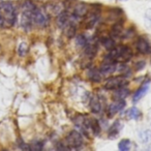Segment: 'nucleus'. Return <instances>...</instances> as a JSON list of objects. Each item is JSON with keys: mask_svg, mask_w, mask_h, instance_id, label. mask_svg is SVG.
Segmentation results:
<instances>
[{"mask_svg": "<svg viewBox=\"0 0 151 151\" xmlns=\"http://www.w3.org/2000/svg\"><path fill=\"white\" fill-rule=\"evenodd\" d=\"M144 66H145V62H143V61L137 64V68H138V70H141V69H142Z\"/></svg>", "mask_w": 151, "mask_h": 151, "instance_id": "cd10ccee", "label": "nucleus"}, {"mask_svg": "<svg viewBox=\"0 0 151 151\" xmlns=\"http://www.w3.org/2000/svg\"><path fill=\"white\" fill-rule=\"evenodd\" d=\"M101 44L103 46L107 49L108 51H111L113 50L114 48L116 47V44H115V40L111 37H104L101 38Z\"/></svg>", "mask_w": 151, "mask_h": 151, "instance_id": "a211bd4d", "label": "nucleus"}, {"mask_svg": "<svg viewBox=\"0 0 151 151\" xmlns=\"http://www.w3.org/2000/svg\"><path fill=\"white\" fill-rule=\"evenodd\" d=\"M35 4L30 0H26L24 1L23 5H22V15H21V27L26 31H29L32 27V14H33L34 9H35Z\"/></svg>", "mask_w": 151, "mask_h": 151, "instance_id": "f03ea898", "label": "nucleus"}, {"mask_svg": "<svg viewBox=\"0 0 151 151\" xmlns=\"http://www.w3.org/2000/svg\"><path fill=\"white\" fill-rule=\"evenodd\" d=\"M88 44V40H87V37L84 35V34H78L77 37H76V45L78 48H84L86 47V45Z\"/></svg>", "mask_w": 151, "mask_h": 151, "instance_id": "aec40b11", "label": "nucleus"}, {"mask_svg": "<svg viewBox=\"0 0 151 151\" xmlns=\"http://www.w3.org/2000/svg\"><path fill=\"white\" fill-rule=\"evenodd\" d=\"M90 109L94 114H99L103 110V105H101V99L99 95H95L90 99Z\"/></svg>", "mask_w": 151, "mask_h": 151, "instance_id": "f8f14e48", "label": "nucleus"}, {"mask_svg": "<svg viewBox=\"0 0 151 151\" xmlns=\"http://www.w3.org/2000/svg\"><path fill=\"white\" fill-rule=\"evenodd\" d=\"M101 73H103V76H109L111 73H113L114 71L117 70V66H116V62L109 59H105V62L103 63V65L99 68Z\"/></svg>", "mask_w": 151, "mask_h": 151, "instance_id": "9d476101", "label": "nucleus"}, {"mask_svg": "<svg viewBox=\"0 0 151 151\" xmlns=\"http://www.w3.org/2000/svg\"><path fill=\"white\" fill-rule=\"evenodd\" d=\"M86 19H85V27L86 28H92L99 21L101 17V12L99 9H91V12L86 14Z\"/></svg>", "mask_w": 151, "mask_h": 151, "instance_id": "0eeeda50", "label": "nucleus"}, {"mask_svg": "<svg viewBox=\"0 0 151 151\" xmlns=\"http://www.w3.org/2000/svg\"><path fill=\"white\" fill-rule=\"evenodd\" d=\"M145 18H146V23L148 26H151V9H148L145 14Z\"/></svg>", "mask_w": 151, "mask_h": 151, "instance_id": "a878e982", "label": "nucleus"}, {"mask_svg": "<svg viewBox=\"0 0 151 151\" xmlns=\"http://www.w3.org/2000/svg\"><path fill=\"white\" fill-rule=\"evenodd\" d=\"M88 78L90 81L94 83L101 82V79H103V73H101L99 68H95V67H91L88 70Z\"/></svg>", "mask_w": 151, "mask_h": 151, "instance_id": "4468645a", "label": "nucleus"}, {"mask_svg": "<svg viewBox=\"0 0 151 151\" xmlns=\"http://www.w3.org/2000/svg\"><path fill=\"white\" fill-rule=\"evenodd\" d=\"M128 84V81L126 80L123 76H118V77H112L107 81L105 84V88L107 90H115V89L125 87Z\"/></svg>", "mask_w": 151, "mask_h": 151, "instance_id": "423d86ee", "label": "nucleus"}, {"mask_svg": "<svg viewBox=\"0 0 151 151\" xmlns=\"http://www.w3.org/2000/svg\"><path fill=\"white\" fill-rule=\"evenodd\" d=\"M126 106L124 99H115L111 105L108 107V116L111 117V116H114L115 114H117L118 112L122 111L124 109V107Z\"/></svg>", "mask_w": 151, "mask_h": 151, "instance_id": "1a4fd4ad", "label": "nucleus"}, {"mask_svg": "<svg viewBox=\"0 0 151 151\" xmlns=\"http://www.w3.org/2000/svg\"><path fill=\"white\" fill-rule=\"evenodd\" d=\"M1 27H4V20H3L1 11H0V28H1Z\"/></svg>", "mask_w": 151, "mask_h": 151, "instance_id": "bb28decb", "label": "nucleus"}, {"mask_svg": "<svg viewBox=\"0 0 151 151\" xmlns=\"http://www.w3.org/2000/svg\"><path fill=\"white\" fill-rule=\"evenodd\" d=\"M122 31H123V28H122L121 24H119V23L115 24V25L112 27V34H113L114 36H120Z\"/></svg>", "mask_w": 151, "mask_h": 151, "instance_id": "5701e85b", "label": "nucleus"}, {"mask_svg": "<svg viewBox=\"0 0 151 151\" xmlns=\"http://www.w3.org/2000/svg\"><path fill=\"white\" fill-rule=\"evenodd\" d=\"M87 13H88L87 5L83 2H77L73 6V9H71V16H73L75 19L85 17Z\"/></svg>", "mask_w": 151, "mask_h": 151, "instance_id": "6e6552de", "label": "nucleus"}, {"mask_svg": "<svg viewBox=\"0 0 151 151\" xmlns=\"http://www.w3.org/2000/svg\"><path fill=\"white\" fill-rule=\"evenodd\" d=\"M28 52V46L26 42H21L19 45V48H18V54L20 56H25L26 53Z\"/></svg>", "mask_w": 151, "mask_h": 151, "instance_id": "b1692460", "label": "nucleus"}, {"mask_svg": "<svg viewBox=\"0 0 151 151\" xmlns=\"http://www.w3.org/2000/svg\"><path fill=\"white\" fill-rule=\"evenodd\" d=\"M113 99H124L125 97H127L129 95V90L125 87H121V88H118L113 90Z\"/></svg>", "mask_w": 151, "mask_h": 151, "instance_id": "f3484780", "label": "nucleus"}, {"mask_svg": "<svg viewBox=\"0 0 151 151\" xmlns=\"http://www.w3.org/2000/svg\"><path fill=\"white\" fill-rule=\"evenodd\" d=\"M29 147L32 150H42V147H44V144H42V142H40V141H37V142L32 143L31 146H29Z\"/></svg>", "mask_w": 151, "mask_h": 151, "instance_id": "393cba45", "label": "nucleus"}, {"mask_svg": "<svg viewBox=\"0 0 151 151\" xmlns=\"http://www.w3.org/2000/svg\"><path fill=\"white\" fill-rule=\"evenodd\" d=\"M132 51L126 46H120L118 48H114L109 52L105 59H109L114 62H127L132 58Z\"/></svg>", "mask_w": 151, "mask_h": 151, "instance_id": "f257e3e1", "label": "nucleus"}, {"mask_svg": "<svg viewBox=\"0 0 151 151\" xmlns=\"http://www.w3.org/2000/svg\"><path fill=\"white\" fill-rule=\"evenodd\" d=\"M120 130H121V122L119 120H116L113 122L109 129V138L110 139H116L119 134Z\"/></svg>", "mask_w": 151, "mask_h": 151, "instance_id": "2eb2a0df", "label": "nucleus"}, {"mask_svg": "<svg viewBox=\"0 0 151 151\" xmlns=\"http://www.w3.org/2000/svg\"><path fill=\"white\" fill-rule=\"evenodd\" d=\"M63 144L68 149H78L83 145V137L79 130H71L65 137Z\"/></svg>", "mask_w": 151, "mask_h": 151, "instance_id": "20e7f679", "label": "nucleus"}, {"mask_svg": "<svg viewBox=\"0 0 151 151\" xmlns=\"http://www.w3.org/2000/svg\"><path fill=\"white\" fill-rule=\"evenodd\" d=\"M69 21H70V16L68 15L67 12L63 11V12H61V13H59L58 16H57L56 22H57V26H58L59 28H64Z\"/></svg>", "mask_w": 151, "mask_h": 151, "instance_id": "ddd939ff", "label": "nucleus"}, {"mask_svg": "<svg viewBox=\"0 0 151 151\" xmlns=\"http://www.w3.org/2000/svg\"><path fill=\"white\" fill-rule=\"evenodd\" d=\"M118 148H119V150L121 151H127L130 149V141L127 140V139H123V140H121L119 142V144H118Z\"/></svg>", "mask_w": 151, "mask_h": 151, "instance_id": "4be33fe9", "label": "nucleus"}, {"mask_svg": "<svg viewBox=\"0 0 151 151\" xmlns=\"http://www.w3.org/2000/svg\"><path fill=\"white\" fill-rule=\"evenodd\" d=\"M148 89H149L148 85L143 84V86H141L140 88L134 92V96H132V101H134V103H138V101H140V99H142L145 94H146L147 91H148Z\"/></svg>", "mask_w": 151, "mask_h": 151, "instance_id": "dca6fc26", "label": "nucleus"}, {"mask_svg": "<svg viewBox=\"0 0 151 151\" xmlns=\"http://www.w3.org/2000/svg\"><path fill=\"white\" fill-rule=\"evenodd\" d=\"M90 128L92 129V132L94 134V136H97V134H99V132H101V125H99V121L95 119H91Z\"/></svg>", "mask_w": 151, "mask_h": 151, "instance_id": "412c9836", "label": "nucleus"}, {"mask_svg": "<svg viewBox=\"0 0 151 151\" xmlns=\"http://www.w3.org/2000/svg\"><path fill=\"white\" fill-rule=\"evenodd\" d=\"M136 47H137L138 52H140L141 54H148L151 51V47H150V45H149V42L143 37H140L137 40Z\"/></svg>", "mask_w": 151, "mask_h": 151, "instance_id": "9b49d317", "label": "nucleus"}, {"mask_svg": "<svg viewBox=\"0 0 151 151\" xmlns=\"http://www.w3.org/2000/svg\"><path fill=\"white\" fill-rule=\"evenodd\" d=\"M126 116L129 117L130 119H136L137 120V119H140L141 116H142V113H141L139 109L132 107V108H130L127 112H126Z\"/></svg>", "mask_w": 151, "mask_h": 151, "instance_id": "6ab92c4d", "label": "nucleus"}, {"mask_svg": "<svg viewBox=\"0 0 151 151\" xmlns=\"http://www.w3.org/2000/svg\"><path fill=\"white\" fill-rule=\"evenodd\" d=\"M0 11L4 20V27H12L17 20V11L11 2H0Z\"/></svg>", "mask_w": 151, "mask_h": 151, "instance_id": "7ed1b4c3", "label": "nucleus"}, {"mask_svg": "<svg viewBox=\"0 0 151 151\" xmlns=\"http://www.w3.org/2000/svg\"><path fill=\"white\" fill-rule=\"evenodd\" d=\"M32 22H33L34 25H36L40 28L47 27L49 25V22H50V17H49L48 12L44 9L35 7L33 14H32Z\"/></svg>", "mask_w": 151, "mask_h": 151, "instance_id": "39448f33", "label": "nucleus"}]
</instances>
